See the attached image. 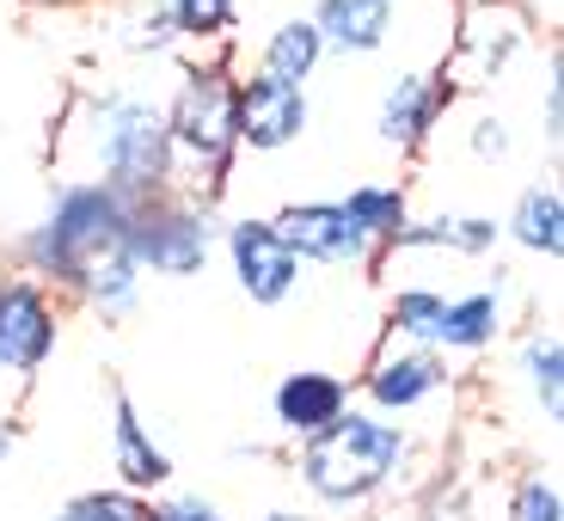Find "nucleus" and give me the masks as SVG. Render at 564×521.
Returning a JSON list of instances; mask_svg holds the SVG:
<instances>
[{"instance_id": "b1692460", "label": "nucleus", "mask_w": 564, "mask_h": 521, "mask_svg": "<svg viewBox=\"0 0 564 521\" xmlns=\"http://www.w3.org/2000/svg\"><path fill=\"white\" fill-rule=\"evenodd\" d=\"M442 301L436 289H399L393 307H387V325H393L405 344H423V350H436V325H442Z\"/></svg>"}, {"instance_id": "9b49d317", "label": "nucleus", "mask_w": 564, "mask_h": 521, "mask_svg": "<svg viewBox=\"0 0 564 521\" xmlns=\"http://www.w3.org/2000/svg\"><path fill=\"white\" fill-rule=\"evenodd\" d=\"M448 105H454V86L442 80L436 68H405V74L387 80L381 105H375V135H381V148H393V154H417L423 141L436 135Z\"/></svg>"}, {"instance_id": "a878e982", "label": "nucleus", "mask_w": 564, "mask_h": 521, "mask_svg": "<svg viewBox=\"0 0 564 521\" xmlns=\"http://www.w3.org/2000/svg\"><path fill=\"white\" fill-rule=\"evenodd\" d=\"M56 521H148L141 491H80L56 509Z\"/></svg>"}, {"instance_id": "393cba45", "label": "nucleus", "mask_w": 564, "mask_h": 521, "mask_svg": "<svg viewBox=\"0 0 564 521\" xmlns=\"http://www.w3.org/2000/svg\"><path fill=\"white\" fill-rule=\"evenodd\" d=\"M166 13L178 19V37H184V43L209 50V43H221L227 31H234V19H240V0H166Z\"/></svg>"}, {"instance_id": "ddd939ff", "label": "nucleus", "mask_w": 564, "mask_h": 521, "mask_svg": "<svg viewBox=\"0 0 564 521\" xmlns=\"http://www.w3.org/2000/svg\"><path fill=\"white\" fill-rule=\"evenodd\" d=\"M307 19L325 56H375L393 43V0H319Z\"/></svg>"}, {"instance_id": "bb28decb", "label": "nucleus", "mask_w": 564, "mask_h": 521, "mask_svg": "<svg viewBox=\"0 0 564 521\" xmlns=\"http://www.w3.org/2000/svg\"><path fill=\"white\" fill-rule=\"evenodd\" d=\"M509 521H564V497L552 479H522L516 485V503H509Z\"/></svg>"}, {"instance_id": "f3484780", "label": "nucleus", "mask_w": 564, "mask_h": 521, "mask_svg": "<svg viewBox=\"0 0 564 521\" xmlns=\"http://www.w3.org/2000/svg\"><path fill=\"white\" fill-rule=\"evenodd\" d=\"M111 43L135 62H166L178 56V19L166 13V0H123L111 13Z\"/></svg>"}, {"instance_id": "20e7f679", "label": "nucleus", "mask_w": 564, "mask_h": 521, "mask_svg": "<svg viewBox=\"0 0 564 521\" xmlns=\"http://www.w3.org/2000/svg\"><path fill=\"white\" fill-rule=\"evenodd\" d=\"M178 148V184L191 178V191H221L234 154H240V123H234V68L221 56L209 62H184L172 99L160 105Z\"/></svg>"}, {"instance_id": "f8f14e48", "label": "nucleus", "mask_w": 564, "mask_h": 521, "mask_svg": "<svg viewBox=\"0 0 564 521\" xmlns=\"http://www.w3.org/2000/svg\"><path fill=\"white\" fill-rule=\"evenodd\" d=\"M442 387H448V362H442V350H423V344H411V350H399V356H381V362L362 375V393L375 411H417L423 399H436Z\"/></svg>"}, {"instance_id": "4be33fe9", "label": "nucleus", "mask_w": 564, "mask_h": 521, "mask_svg": "<svg viewBox=\"0 0 564 521\" xmlns=\"http://www.w3.org/2000/svg\"><path fill=\"white\" fill-rule=\"evenodd\" d=\"M344 209H350V221L362 227L375 246H393L399 227L411 221V197L399 191V184H356L350 197H338Z\"/></svg>"}, {"instance_id": "f257e3e1", "label": "nucleus", "mask_w": 564, "mask_h": 521, "mask_svg": "<svg viewBox=\"0 0 564 521\" xmlns=\"http://www.w3.org/2000/svg\"><path fill=\"white\" fill-rule=\"evenodd\" d=\"M68 154L80 160V178H99L123 191L129 203L178 184V148H172L166 111L129 86L80 93L68 111Z\"/></svg>"}, {"instance_id": "c85d7f7f", "label": "nucleus", "mask_w": 564, "mask_h": 521, "mask_svg": "<svg viewBox=\"0 0 564 521\" xmlns=\"http://www.w3.org/2000/svg\"><path fill=\"white\" fill-rule=\"evenodd\" d=\"M564 135V56H558V43L546 50V141L558 148Z\"/></svg>"}, {"instance_id": "aec40b11", "label": "nucleus", "mask_w": 564, "mask_h": 521, "mask_svg": "<svg viewBox=\"0 0 564 521\" xmlns=\"http://www.w3.org/2000/svg\"><path fill=\"white\" fill-rule=\"evenodd\" d=\"M319 62H325V43H319V31H313V19H301V13L282 19L264 37V50H258V68L276 74V80H295V86H307L313 74H319Z\"/></svg>"}, {"instance_id": "9d476101", "label": "nucleus", "mask_w": 564, "mask_h": 521, "mask_svg": "<svg viewBox=\"0 0 564 521\" xmlns=\"http://www.w3.org/2000/svg\"><path fill=\"white\" fill-rule=\"evenodd\" d=\"M270 227L282 234V246H289L301 264L350 270V264H375V252H381V246L350 221L344 203H289L282 215H270Z\"/></svg>"}, {"instance_id": "412c9836", "label": "nucleus", "mask_w": 564, "mask_h": 521, "mask_svg": "<svg viewBox=\"0 0 564 521\" xmlns=\"http://www.w3.org/2000/svg\"><path fill=\"white\" fill-rule=\"evenodd\" d=\"M74 295L86 301L93 313H105V319H129L141 301V270L129 252H105L99 264H86V276L74 282Z\"/></svg>"}, {"instance_id": "a211bd4d", "label": "nucleus", "mask_w": 564, "mask_h": 521, "mask_svg": "<svg viewBox=\"0 0 564 521\" xmlns=\"http://www.w3.org/2000/svg\"><path fill=\"white\" fill-rule=\"evenodd\" d=\"M503 234L534 258H558L564 252V197H558V184H528L522 197H516V209H509Z\"/></svg>"}, {"instance_id": "c756f323", "label": "nucleus", "mask_w": 564, "mask_h": 521, "mask_svg": "<svg viewBox=\"0 0 564 521\" xmlns=\"http://www.w3.org/2000/svg\"><path fill=\"white\" fill-rule=\"evenodd\" d=\"M148 521H227L209 497H166L160 509H148Z\"/></svg>"}, {"instance_id": "0eeeda50", "label": "nucleus", "mask_w": 564, "mask_h": 521, "mask_svg": "<svg viewBox=\"0 0 564 521\" xmlns=\"http://www.w3.org/2000/svg\"><path fill=\"white\" fill-rule=\"evenodd\" d=\"M56 338H62V319L50 289L37 276L0 282V375H13V381L43 375V362L56 356Z\"/></svg>"}, {"instance_id": "cd10ccee", "label": "nucleus", "mask_w": 564, "mask_h": 521, "mask_svg": "<svg viewBox=\"0 0 564 521\" xmlns=\"http://www.w3.org/2000/svg\"><path fill=\"white\" fill-rule=\"evenodd\" d=\"M466 148H473V160H485V166H497V160H509V148H516V135H509V123L497 111H479L473 117V129H466Z\"/></svg>"}, {"instance_id": "6e6552de", "label": "nucleus", "mask_w": 564, "mask_h": 521, "mask_svg": "<svg viewBox=\"0 0 564 521\" xmlns=\"http://www.w3.org/2000/svg\"><path fill=\"white\" fill-rule=\"evenodd\" d=\"M234 123H240V148L252 154H282V148H295L313 123V99L307 86L295 80H276V74H246L234 80Z\"/></svg>"}, {"instance_id": "6ab92c4d", "label": "nucleus", "mask_w": 564, "mask_h": 521, "mask_svg": "<svg viewBox=\"0 0 564 521\" xmlns=\"http://www.w3.org/2000/svg\"><path fill=\"white\" fill-rule=\"evenodd\" d=\"M503 332V289H473V295L442 301L436 350H485Z\"/></svg>"}, {"instance_id": "4468645a", "label": "nucleus", "mask_w": 564, "mask_h": 521, "mask_svg": "<svg viewBox=\"0 0 564 521\" xmlns=\"http://www.w3.org/2000/svg\"><path fill=\"white\" fill-rule=\"evenodd\" d=\"M111 466L123 479V491H154V485L172 479V454L148 436V423H141L135 399L123 387L111 393Z\"/></svg>"}, {"instance_id": "5701e85b", "label": "nucleus", "mask_w": 564, "mask_h": 521, "mask_svg": "<svg viewBox=\"0 0 564 521\" xmlns=\"http://www.w3.org/2000/svg\"><path fill=\"white\" fill-rule=\"evenodd\" d=\"M522 381H528V393H534V405L546 411V423H558V411H564V344H558V332H534V338L522 344Z\"/></svg>"}, {"instance_id": "2eb2a0df", "label": "nucleus", "mask_w": 564, "mask_h": 521, "mask_svg": "<svg viewBox=\"0 0 564 521\" xmlns=\"http://www.w3.org/2000/svg\"><path fill=\"white\" fill-rule=\"evenodd\" d=\"M344 405H350V381H344V375H325V368H295V375H282L276 393H270V411H276V423L289 436L325 430Z\"/></svg>"}, {"instance_id": "dca6fc26", "label": "nucleus", "mask_w": 564, "mask_h": 521, "mask_svg": "<svg viewBox=\"0 0 564 521\" xmlns=\"http://www.w3.org/2000/svg\"><path fill=\"white\" fill-rule=\"evenodd\" d=\"M503 227L491 215H430V221L399 227L393 252H454V258H491Z\"/></svg>"}, {"instance_id": "7ed1b4c3", "label": "nucleus", "mask_w": 564, "mask_h": 521, "mask_svg": "<svg viewBox=\"0 0 564 521\" xmlns=\"http://www.w3.org/2000/svg\"><path fill=\"white\" fill-rule=\"evenodd\" d=\"M411 460V436L399 423H387L381 411H356L344 405L338 417L301 436V479L319 503H368V497L393 485V473Z\"/></svg>"}, {"instance_id": "2f4dec72", "label": "nucleus", "mask_w": 564, "mask_h": 521, "mask_svg": "<svg viewBox=\"0 0 564 521\" xmlns=\"http://www.w3.org/2000/svg\"><path fill=\"white\" fill-rule=\"evenodd\" d=\"M7 454H13V430H7V423H0V460H7Z\"/></svg>"}, {"instance_id": "1a4fd4ad", "label": "nucleus", "mask_w": 564, "mask_h": 521, "mask_svg": "<svg viewBox=\"0 0 564 521\" xmlns=\"http://www.w3.org/2000/svg\"><path fill=\"white\" fill-rule=\"evenodd\" d=\"M221 252L234 264V282L252 307H282V301L301 289V258L282 246V234L258 215H240V221L221 227Z\"/></svg>"}, {"instance_id": "f03ea898", "label": "nucleus", "mask_w": 564, "mask_h": 521, "mask_svg": "<svg viewBox=\"0 0 564 521\" xmlns=\"http://www.w3.org/2000/svg\"><path fill=\"white\" fill-rule=\"evenodd\" d=\"M123 227H129V197L111 191L99 178H62L50 191V209L37 227L19 234V258H25V276L56 282L68 289L86 276V264H99L105 252H123Z\"/></svg>"}, {"instance_id": "7c9ffc66", "label": "nucleus", "mask_w": 564, "mask_h": 521, "mask_svg": "<svg viewBox=\"0 0 564 521\" xmlns=\"http://www.w3.org/2000/svg\"><path fill=\"white\" fill-rule=\"evenodd\" d=\"M430 521H466V503H460V497H454V503H442V509H436V515H430Z\"/></svg>"}, {"instance_id": "423d86ee", "label": "nucleus", "mask_w": 564, "mask_h": 521, "mask_svg": "<svg viewBox=\"0 0 564 521\" xmlns=\"http://www.w3.org/2000/svg\"><path fill=\"white\" fill-rule=\"evenodd\" d=\"M528 43H534V13H528L522 0H466L442 80L448 86H497L516 68V56H522Z\"/></svg>"}, {"instance_id": "39448f33", "label": "nucleus", "mask_w": 564, "mask_h": 521, "mask_svg": "<svg viewBox=\"0 0 564 521\" xmlns=\"http://www.w3.org/2000/svg\"><path fill=\"white\" fill-rule=\"evenodd\" d=\"M221 215L215 197L166 184L154 197L129 203V227H123V252L135 258L141 276H203L209 258L221 252Z\"/></svg>"}, {"instance_id": "473e14b6", "label": "nucleus", "mask_w": 564, "mask_h": 521, "mask_svg": "<svg viewBox=\"0 0 564 521\" xmlns=\"http://www.w3.org/2000/svg\"><path fill=\"white\" fill-rule=\"evenodd\" d=\"M264 521H307V515H295V509H276V515H264Z\"/></svg>"}]
</instances>
